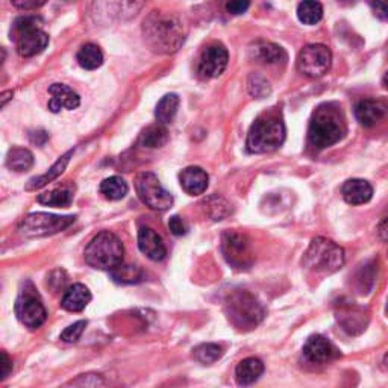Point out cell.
<instances>
[{
    "mask_svg": "<svg viewBox=\"0 0 388 388\" xmlns=\"http://www.w3.org/2000/svg\"><path fill=\"white\" fill-rule=\"evenodd\" d=\"M179 180L187 194L199 196V194H203L206 192V188H208L210 176L203 168L193 166L180 171Z\"/></svg>",
    "mask_w": 388,
    "mask_h": 388,
    "instance_id": "18",
    "label": "cell"
},
{
    "mask_svg": "<svg viewBox=\"0 0 388 388\" xmlns=\"http://www.w3.org/2000/svg\"><path fill=\"white\" fill-rule=\"evenodd\" d=\"M138 247L141 254L152 261H162L167 257V247L161 236L148 227H143L138 231Z\"/></svg>",
    "mask_w": 388,
    "mask_h": 388,
    "instance_id": "16",
    "label": "cell"
},
{
    "mask_svg": "<svg viewBox=\"0 0 388 388\" xmlns=\"http://www.w3.org/2000/svg\"><path fill=\"white\" fill-rule=\"evenodd\" d=\"M13 96H14V93L11 92H3L2 93V108H5L6 106V103H8V101H10V99H13Z\"/></svg>",
    "mask_w": 388,
    "mask_h": 388,
    "instance_id": "44",
    "label": "cell"
},
{
    "mask_svg": "<svg viewBox=\"0 0 388 388\" xmlns=\"http://www.w3.org/2000/svg\"><path fill=\"white\" fill-rule=\"evenodd\" d=\"M2 358H3V372H2V379H6L8 375L11 372V359L10 357L6 355V352H2Z\"/></svg>",
    "mask_w": 388,
    "mask_h": 388,
    "instance_id": "43",
    "label": "cell"
},
{
    "mask_svg": "<svg viewBox=\"0 0 388 388\" xmlns=\"http://www.w3.org/2000/svg\"><path fill=\"white\" fill-rule=\"evenodd\" d=\"M384 366H385V368H388V352H387L385 357H384Z\"/></svg>",
    "mask_w": 388,
    "mask_h": 388,
    "instance_id": "45",
    "label": "cell"
},
{
    "mask_svg": "<svg viewBox=\"0 0 388 388\" xmlns=\"http://www.w3.org/2000/svg\"><path fill=\"white\" fill-rule=\"evenodd\" d=\"M247 92L255 99H266L272 93V85L266 76L259 73H252L247 79Z\"/></svg>",
    "mask_w": 388,
    "mask_h": 388,
    "instance_id": "35",
    "label": "cell"
},
{
    "mask_svg": "<svg viewBox=\"0 0 388 388\" xmlns=\"http://www.w3.org/2000/svg\"><path fill=\"white\" fill-rule=\"evenodd\" d=\"M111 278L117 284H138L143 281L144 272L138 266L120 264L111 270Z\"/></svg>",
    "mask_w": 388,
    "mask_h": 388,
    "instance_id": "30",
    "label": "cell"
},
{
    "mask_svg": "<svg viewBox=\"0 0 388 388\" xmlns=\"http://www.w3.org/2000/svg\"><path fill=\"white\" fill-rule=\"evenodd\" d=\"M264 373V363L258 358H246L236 368V379L238 385L249 387L255 384Z\"/></svg>",
    "mask_w": 388,
    "mask_h": 388,
    "instance_id": "21",
    "label": "cell"
},
{
    "mask_svg": "<svg viewBox=\"0 0 388 388\" xmlns=\"http://www.w3.org/2000/svg\"><path fill=\"white\" fill-rule=\"evenodd\" d=\"M250 6L249 2H229L227 3V10L228 13L233 14V15H238L247 11V8Z\"/></svg>",
    "mask_w": 388,
    "mask_h": 388,
    "instance_id": "39",
    "label": "cell"
},
{
    "mask_svg": "<svg viewBox=\"0 0 388 388\" xmlns=\"http://www.w3.org/2000/svg\"><path fill=\"white\" fill-rule=\"evenodd\" d=\"M6 166L14 171H26L34 166L32 152L23 148H15L8 152Z\"/></svg>",
    "mask_w": 388,
    "mask_h": 388,
    "instance_id": "29",
    "label": "cell"
},
{
    "mask_svg": "<svg viewBox=\"0 0 388 388\" xmlns=\"http://www.w3.org/2000/svg\"><path fill=\"white\" fill-rule=\"evenodd\" d=\"M168 141V132L166 129L164 124H153L141 134L140 137V144L148 149H158L166 146Z\"/></svg>",
    "mask_w": 388,
    "mask_h": 388,
    "instance_id": "24",
    "label": "cell"
},
{
    "mask_svg": "<svg viewBox=\"0 0 388 388\" xmlns=\"http://www.w3.org/2000/svg\"><path fill=\"white\" fill-rule=\"evenodd\" d=\"M229 53L228 49L222 43L210 44L208 48L203 49L202 55L197 64V73L203 79L219 78L228 67Z\"/></svg>",
    "mask_w": 388,
    "mask_h": 388,
    "instance_id": "13",
    "label": "cell"
},
{
    "mask_svg": "<svg viewBox=\"0 0 388 388\" xmlns=\"http://www.w3.org/2000/svg\"><path fill=\"white\" fill-rule=\"evenodd\" d=\"M37 201L41 205L46 206H55V208H67L70 206L71 201H73V193L69 188H58L52 189V192L38 194Z\"/></svg>",
    "mask_w": 388,
    "mask_h": 388,
    "instance_id": "28",
    "label": "cell"
},
{
    "mask_svg": "<svg viewBox=\"0 0 388 388\" xmlns=\"http://www.w3.org/2000/svg\"><path fill=\"white\" fill-rule=\"evenodd\" d=\"M101 194H103L105 199L108 201H120L123 197L128 194V184H126V180L120 176H111L105 180H102L101 187Z\"/></svg>",
    "mask_w": 388,
    "mask_h": 388,
    "instance_id": "26",
    "label": "cell"
},
{
    "mask_svg": "<svg viewBox=\"0 0 388 388\" xmlns=\"http://www.w3.org/2000/svg\"><path fill=\"white\" fill-rule=\"evenodd\" d=\"M332 64L331 50L323 44H308L297 55L296 66L302 75L308 78H322L326 75Z\"/></svg>",
    "mask_w": 388,
    "mask_h": 388,
    "instance_id": "11",
    "label": "cell"
},
{
    "mask_svg": "<svg viewBox=\"0 0 388 388\" xmlns=\"http://www.w3.org/2000/svg\"><path fill=\"white\" fill-rule=\"evenodd\" d=\"M387 105L381 101H373V99H364L355 106V117L361 126L364 128H372L378 122H381L387 114Z\"/></svg>",
    "mask_w": 388,
    "mask_h": 388,
    "instance_id": "17",
    "label": "cell"
},
{
    "mask_svg": "<svg viewBox=\"0 0 388 388\" xmlns=\"http://www.w3.org/2000/svg\"><path fill=\"white\" fill-rule=\"evenodd\" d=\"M378 233H379V237H381V240H388V215H385L382 222L379 223Z\"/></svg>",
    "mask_w": 388,
    "mask_h": 388,
    "instance_id": "42",
    "label": "cell"
},
{
    "mask_svg": "<svg viewBox=\"0 0 388 388\" xmlns=\"http://www.w3.org/2000/svg\"><path fill=\"white\" fill-rule=\"evenodd\" d=\"M13 5L15 6V8H20V10H24V11H29V10H37V8H40V6H43L44 5V2H13Z\"/></svg>",
    "mask_w": 388,
    "mask_h": 388,
    "instance_id": "41",
    "label": "cell"
},
{
    "mask_svg": "<svg viewBox=\"0 0 388 388\" xmlns=\"http://www.w3.org/2000/svg\"><path fill=\"white\" fill-rule=\"evenodd\" d=\"M92 302V293L82 284H75L69 287L61 299V306L70 312H80Z\"/></svg>",
    "mask_w": 388,
    "mask_h": 388,
    "instance_id": "20",
    "label": "cell"
},
{
    "mask_svg": "<svg viewBox=\"0 0 388 388\" xmlns=\"http://www.w3.org/2000/svg\"><path fill=\"white\" fill-rule=\"evenodd\" d=\"M323 17V6L319 2H302L297 6V19H299L303 24L312 26L319 23Z\"/></svg>",
    "mask_w": 388,
    "mask_h": 388,
    "instance_id": "33",
    "label": "cell"
},
{
    "mask_svg": "<svg viewBox=\"0 0 388 388\" xmlns=\"http://www.w3.org/2000/svg\"><path fill=\"white\" fill-rule=\"evenodd\" d=\"M203 205H205L206 213H208L210 217L215 222H220L223 219H227L232 211L231 205L227 201H224L223 197H220L217 194L208 197V199L203 202Z\"/></svg>",
    "mask_w": 388,
    "mask_h": 388,
    "instance_id": "34",
    "label": "cell"
},
{
    "mask_svg": "<svg viewBox=\"0 0 388 388\" xmlns=\"http://www.w3.org/2000/svg\"><path fill=\"white\" fill-rule=\"evenodd\" d=\"M224 311L233 326L243 331L257 328L266 317L264 305L255 294L246 290L232 292L224 303Z\"/></svg>",
    "mask_w": 388,
    "mask_h": 388,
    "instance_id": "4",
    "label": "cell"
},
{
    "mask_svg": "<svg viewBox=\"0 0 388 388\" xmlns=\"http://www.w3.org/2000/svg\"><path fill=\"white\" fill-rule=\"evenodd\" d=\"M285 124L278 113L261 114L250 126L246 148L250 153H268L282 146Z\"/></svg>",
    "mask_w": 388,
    "mask_h": 388,
    "instance_id": "3",
    "label": "cell"
},
{
    "mask_svg": "<svg viewBox=\"0 0 388 388\" xmlns=\"http://www.w3.org/2000/svg\"><path fill=\"white\" fill-rule=\"evenodd\" d=\"M303 355L312 364H328L340 357V352L323 336H311L303 346Z\"/></svg>",
    "mask_w": 388,
    "mask_h": 388,
    "instance_id": "14",
    "label": "cell"
},
{
    "mask_svg": "<svg viewBox=\"0 0 388 388\" xmlns=\"http://www.w3.org/2000/svg\"><path fill=\"white\" fill-rule=\"evenodd\" d=\"M75 215H55L49 213H32L20 222L19 232L24 237H48L66 231L75 223Z\"/></svg>",
    "mask_w": 388,
    "mask_h": 388,
    "instance_id": "8",
    "label": "cell"
},
{
    "mask_svg": "<svg viewBox=\"0 0 388 388\" xmlns=\"http://www.w3.org/2000/svg\"><path fill=\"white\" fill-rule=\"evenodd\" d=\"M370 8L379 20H388V2H372Z\"/></svg>",
    "mask_w": 388,
    "mask_h": 388,
    "instance_id": "38",
    "label": "cell"
},
{
    "mask_svg": "<svg viewBox=\"0 0 388 388\" xmlns=\"http://www.w3.org/2000/svg\"><path fill=\"white\" fill-rule=\"evenodd\" d=\"M168 228H170L171 233L176 237H182L188 232L187 223L182 220V217H179V215H173V217H170Z\"/></svg>",
    "mask_w": 388,
    "mask_h": 388,
    "instance_id": "37",
    "label": "cell"
},
{
    "mask_svg": "<svg viewBox=\"0 0 388 388\" xmlns=\"http://www.w3.org/2000/svg\"><path fill=\"white\" fill-rule=\"evenodd\" d=\"M124 247L120 238L110 231H102L85 247V263L97 270H114L123 263Z\"/></svg>",
    "mask_w": 388,
    "mask_h": 388,
    "instance_id": "5",
    "label": "cell"
},
{
    "mask_svg": "<svg viewBox=\"0 0 388 388\" xmlns=\"http://www.w3.org/2000/svg\"><path fill=\"white\" fill-rule=\"evenodd\" d=\"M76 59L79 62V66L85 70H96L103 64V53L99 49L96 44L88 43L85 46L80 48L78 52Z\"/></svg>",
    "mask_w": 388,
    "mask_h": 388,
    "instance_id": "25",
    "label": "cell"
},
{
    "mask_svg": "<svg viewBox=\"0 0 388 388\" xmlns=\"http://www.w3.org/2000/svg\"><path fill=\"white\" fill-rule=\"evenodd\" d=\"M29 138H31V141L34 144H37V146H43V144L49 140V134L46 131L38 129V131L31 132L29 134Z\"/></svg>",
    "mask_w": 388,
    "mask_h": 388,
    "instance_id": "40",
    "label": "cell"
},
{
    "mask_svg": "<svg viewBox=\"0 0 388 388\" xmlns=\"http://www.w3.org/2000/svg\"><path fill=\"white\" fill-rule=\"evenodd\" d=\"M384 85L388 88V71H387L385 76H384Z\"/></svg>",
    "mask_w": 388,
    "mask_h": 388,
    "instance_id": "46",
    "label": "cell"
},
{
    "mask_svg": "<svg viewBox=\"0 0 388 388\" xmlns=\"http://www.w3.org/2000/svg\"><path fill=\"white\" fill-rule=\"evenodd\" d=\"M143 35L150 50L155 53H173L185 41V28L176 15L152 11L143 22Z\"/></svg>",
    "mask_w": 388,
    "mask_h": 388,
    "instance_id": "1",
    "label": "cell"
},
{
    "mask_svg": "<svg viewBox=\"0 0 388 388\" xmlns=\"http://www.w3.org/2000/svg\"><path fill=\"white\" fill-rule=\"evenodd\" d=\"M346 261L345 249L337 243L324 237H317L303 257V266L315 273H333L343 267Z\"/></svg>",
    "mask_w": 388,
    "mask_h": 388,
    "instance_id": "6",
    "label": "cell"
},
{
    "mask_svg": "<svg viewBox=\"0 0 388 388\" xmlns=\"http://www.w3.org/2000/svg\"><path fill=\"white\" fill-rule=\"evenodd\" d=\"M41 19L35 15L19 17L13 24L11 38L17 44V52L24 58L38 55L48 48L49 37L41 31Z\"/></svg>",
    "mask_w": 388,
    "mask_h": 388,
    "instance_id": "7",
    "label": "cell"
},
{
    "mask_svg": "<svg viewBox=\"0 0 388 388\" xmlns=\"http://www.w3.org/2000/svg\"><path fill=\"white\" fill-rule=\"evenodd\" d=\"M135 189L144 205H148L150 210L155 211H167L173 205V196L161 185L157 175L150 171H143L135 179Z\"/></svg>",
    "mask_w": 388,
    "mask_h": 388,
    "instance_id": "9",
    "label": "cell"
},
{
    "mask_svg": "<svg viewBox=\"0 0 388 388\" xmlns=\"http://www.w3.org/2000/svg\"><path fill=\"white\" fill-rule=\"evenodd\" d=\"M179 103H180V101H179L178 94H175V93L166 94L158 102V105H157V110H155L157 120L161 124L170 123L171 120L175 119V115L178 113V108H179Z\"/></svg>",
    "mask_w": 388,
    "mask_h": 388,
    "instance_id": "27",
    "label": "cell"
},
{
    "mask_svg": "<svg viewBox=\"0 0 388 388\" xmlns=\"http://www.w3.org/2000/svg\"><path fill=\"white\" fill-rule=\"evenodd\" d=\"M345 134L346 123L336 106L324 103L314 111L308 128L310 146L317 150L331 148L345 137Z\"/></svg>",
    "mask_w": 388,
    "mask_h": 388,
    "instance_id": "2",
    "label": "cell"
},
{
    "mask_svg": "<svg viewBox=\"0 0 388 388\" xmlns=\"http://www.w3.org/2000/svg\"><path fill=\"white\" fill-rule=\"evenodd\" d=\"M341 194L349 205H364L373 197V187L364 179H349L343 185Z\"/></svg>",
    "mask_w": 388,
    "mask_h": 388,
    "instance_id": "19",
    "label": "cell"
},
{
    "mask_svg": "<svg viewBox=\"0 0 388 388\" xmlns=\"http://www.w3.org/2000/svg\"><path fill=\"white\" fill-rule=\"evenodd\" d=\"M338 320L341 322L343 326L349 332V333H359L366 329V324H367V317L363 314V311H358V310H352L350 308L343 311L338 315Z\"/></svg>",
    "mask_w": 388,
    "mask_h": 388,
    "instance_id": "32",
    "label": "cell"
},
{
    "mask_svg": "<svg viewBox=\"0 0 388 388\" xmlns=\"http://www.w3.org/2000/svg\"><path fill=\"white\" fill-rule=\"evenodd\" d=\"M85 326H87L85 320H79L73 324H70L69 328H66L64 331L61 332V340L66 341V343H76L80 337H82Z\"/></svg>",
    "mask_w": 388,
    "mask_h": 388,
    "instance_id": "36",
    "label": "cell"
},
{
    "mask_svg": "<svg viewBox=\"0 0 388 388\" xmlns=\"http://www.w3.org/2000/svg\"><path fill=\"white\" fill-rule=\"evenodd\" d=\"M250 55L255 61L263 62V64H276L287 59L285 50L273 43H258L250 49Z\"/></svg>",
    "mask_w": 388,
    "mask_h": 388,
    "instance_id": "22",
    "label": "cell"
},
{
    "mask_svg": "<svg viewBox=\"0 0 388 388\" xmlns=\"http://www.w3.org/2000/svg\"><path fill=\"white\" fill-rule=\"evenodd\" d=\"M222 254L228 264L238 270H247L254 264V252L246 233L227 231L222 236Z\"/></svg>",
    "mask_w": 388,
    "mask_h": 388,
    "instance_id": "10",
    "label": "cell"
},
{
    "mask_svg": "<svg viewBox=\"0 0 388 388\" xmlns=\"http://www.w3.org/2000/svg\"><path fill=\"white\" fill-rule=\"evenodd\" d=\"M49 94L52 96L49 102V110L52 113H59L61 110L73 111L80 105L79 94L69 85L52 84L49 87Z\"/></svg>",
    "mask_w": 388,
    "mask_h": 388,
    "instance_id": "15",
    "label": "cell"
},
{
    "mask_svg": "<svg viewBox=\"0 0 388 388\" xmlns=\"http://www.w3.org/2000/svg\"><path fill=\"white\" fill-rule=\"evenodd\" d=\"M15 314L24 326L37 329L48 319V311L44 308L40 297L34 290H24L15 302Z\"/></svg>",
    "mask_w": 388,
    "mask_h": 388,
    "instance_id": "12",
    "label": "cell"
},
{
    "mask_svg": "<svg viewBox=\"0 0 388 388\" xmlns=\"http://www.w3.org/2000/svg\"><path fill=\"white\" fill-rule=\"evenodd\" d=\"M223 347L219 345H214V343H203V345H199L193 349V358L197 363L205 366L214 364L215 361H219L223 357Z\"/></svg>",
    "mask_w": 388,
    "mask_h": 388,
    "instance_id": "31",
    "label": "cell"
},
{
    "mask_svg": "<svg viewBox=\"0 0 388 388\" xmlns=\"http://www.w3.org/2000/svg\"><path fill=\"white\" fill-rule=\"evenodd\" d=\"M73 152L75 150H69L66 155H62L55 164L52 166V168L48 171V173H44L38 178H34L29 180V184L26 185V189H38V188H43L44 185H48L49 182H52V180H55L58 179L62 173H64V170L69 164V161H70V157H73Z\"/></svg>",
    "mask_w": 388,
    "mask_h": 388,
    "instance_id": "23",
    "label": "cell"
}]
</instances>
